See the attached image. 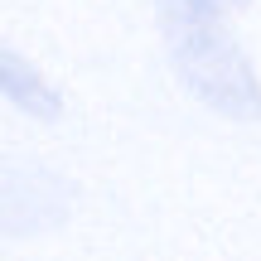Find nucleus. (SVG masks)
Here are the masks:
<instances>
[{
    "label": "nucleus",
    "mask_w": 261,
    "mask_h": 261,
    "mask_svg": "<svg viewBox=\"0 0 261 261\" xmlns=\"http://www.w3.org/2000/svg\"><path fill=\"white\" fill-rule=\"evenodd\" d=\"M169 58L179 68V83L198 97L203 107L232 116V121H252L261 116V83L247 48L218 24L213 15H194L179 10L169 24Z\"/></svg>",
    "instance_id": "1"
},
{
    "label": "nucleus",
    "mask_w": 261,
    "mask_h": 261,
    "mask_svg": "<svg viewBox=\"0 0 261 261\" xmlns=\"http://www.w3.org/2000/svg\"><path fill=\"white\" fill-rule=\"evenodd\" d=\"M0 87H5L10 107H19V112H29V116H44V121H48V116L63 112L58 92L34 73V63H24V58L15 54V48L0 54Z\"/></svg>",
    "instance_id": "2"
},
{
    "label": "nucleus",
    "mask_w": 261,
    "mask_h": 261,
    "mask_svg": "<svg viewBox=\"0 0 261 261\" xmlns=\"http://www.w3.org/2000/svg\"><path fill=\"white\" fill-rule=\"evenodd\" d=\"M179 10H194V15H213V10H223V5H242V0H174Z\"/></svg>",
    "instance_id": "3"
}]
</instances>
